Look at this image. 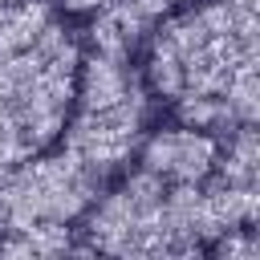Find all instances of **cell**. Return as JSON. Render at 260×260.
<instances>
[{
	"label": "cell",
	"mask_w": 260,
	"mask_h": 260,
	"mask_svg": "<svg viewBox=\"0 0 260 260\" xmlns=\"http://www.w3.org/2000/svg\"><path fill=\"white\" fill-rule=\"evenodd\" d=\"M142 81L179 122L228 134L260 110V0H191L146 32Z\"/></svg>",
	"instance_id": "6da1fadb"
},
{
	"label": "cell",
	"mask_w": 260,
	"mask_h": 260,
	"mask_svg": "<svg viewBox=\"0 0 260 260\" xmlns=\"http://www.w3.org/2000/svg\"><path fill=\"white\" fill-rule=\"evenodd\" d=\"M81 41L53 0L0 8V175L49 150L73 110Z\"/></svg>",
	"instance_id": "7a4b0ae2"
},
{
	"label": "cell",
	"mask_w": 260,
	"mask_h": 260,
	"mask_svg": "<svg viewBox=\"0 0 260 260\" xmlns=\"http://www.w3.org/2000/svg\"><path fill=\"white\" fill-rule=\"evenodd\" d=\"M130 57L134 53L102 49V45H89V53L81 49L77 93L69 122L61 130L65 150H73L102 179L122 171L146 134L150 89Z\"/></svg>",
	"instance_id": "3957f363"
},
{
	"label": "cell",
	"mask_w": 260,
	"mask_h": 260,
	"mask_svg": "<svg viewBox=\"0 0 260 260\" xmlns=\"http://www.w3.org/2000/svg\"><path fill=\"white\" fill-rule=\"evenodd\" d=\"M102 175L89 171L73 150H41L0 175V232L65 223L73 228L102 191Z\"/></svg>",
	"instance_id": "277c9868"
},
{
	"label": "cell",
	"mask_w": 260,
	"mask_h": 260,
	"mask_svg": "<svg viewBox=\"0 0 260 260\" xmlns=\"http://www.w3.org/2000/svg\"><path fill=\"white\" fill-rule=\"evenodd\" d=\"M85 236V252L106 256H175L171 223H167V183L150 171H134L118 179L77 219Z\"/></svg>",
	"instance_id": "5b68a950"
},
{
	"label": "cell",
	"mask_w": 260,
	"mask_h": 260,
	"mask_svg": "<svg viewBox=\"0 0 260 260\" xmlns=\"http://www.w3.org/2000/svg\"><path fill=\"white\" fill-rule=\"evenodd\" d=\"M134 158L142 171H150L162 183H203L215 171L219 134L191 126V122H171V126L146 130Z\"/></svg>",
	"instance_id": "8992f818"
},
{
	"label": "cell",
	"mask_w": 260,
	"mask_h": 260,
	"mask_svg": "<svg viewBox=\"0 0 260 260\" xmlns=\"http://www.w3.org/2000/svg\"><path fill=\"white\" fill-rule=\"evenodd\" d=\"M191 0H106L98 12H93V24H89V45H102V49H122V53H134L138 41L171 12L187 8Z\"/></svg>",
	"instance_id": "52a82bcc"
},
{
	"label": "cell",
	"mask_w": 260,
	"mask_h": 260,
	"mask_svg": "<svg viewBox=\"0 0 260 260\" xmlns=\"http://www.w3.org/2000/svg\"><path fill=\"white\" fill-rule=\"evenodd\" d=\"M65 252H85L73 240V228H65V223L0 232V256H65Z\"/></svg>",
	"instance_id": "ba28073f"
},
{
	"label": "cell",
	"mask_w": 260,
	"mask_h": 260,
	"mask_svg": "<svg viewBox=\"0 0 260 260\" xmlns=\"http://www.w3.org/2000/svg\"><path fill=\"white\" fill-rule=\"evenodd\" d=\"M53 4H57L65 16H93L106 0H53Z\"/></svg>",
	"instance_id": "9c48e42d"
}]
</instances>
